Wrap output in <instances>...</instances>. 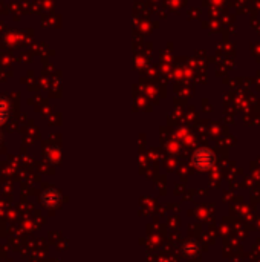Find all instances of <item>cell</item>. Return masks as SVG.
<instances>
[{
  "label": "cell",
  "mask_w": 260,
  "mask_h": 262,
  "mask_svg": "<svg viewBox=\"0 0 260 262\" xmlns=\"http://www.w3.org/2000/svg\"><path fill=\"white\" fill-rule=\"evenodd\" d=\"M40 203H41L46 209H49V210L58 207L60 203H61V193H60V190H57V189H54V187L44 189V190L41 192V195H40Z\"/></svg>",
  "instance_id": "2"
},
{
  "label": "cell",
  "mask_w": 260,
  "mask_h": 262,
  "mask_svg": "<svg viewBox=\"0 0 260 262\" xmlns=\"http://www.w3.org/2000/svg\"><path fill=\"white\" fill-rule=\"evenodd\" d=\"M9 115V103L6 100H0V126L8 120Z\"/></svg>",
  "instance_id": "3"
},
{
  "label": "cell",
  "mask_w": 260,
  "mask_h": 262,
  "mask_svg": "<svg viewBox=\"0 0 260 262\" xmlns=\"http://www.w3.org/2000/svg\"><path fill=\"white\" fill-rule=\"evenodd\" d=\"M2 140H3V134L0 132V141H2Z\"/></svg>",
  "instance_id": "4"
},
{
  "label": "cell",
  "mask_w": 260,
  "mask_h": 262,
  "mask_svg": "<svg viewBox=\"0 0 260 262\" xmlns=\"http://www.w3.org/2000/svg\"><path fill=\"white\" fill-rule=\"evenodd\" d=\"M192 161L198 169L207 170L215 164V154L210 149H199V150L195 152Z\"/></svg>",
  "instance_id": "1"
}]
</instances>
